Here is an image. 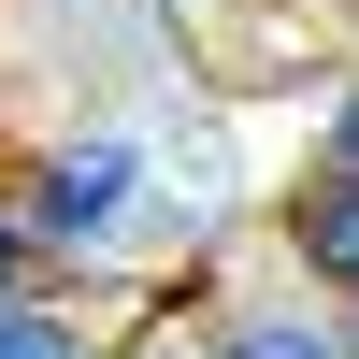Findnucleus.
Returning a JSON list of instances; mask_svg holds the SVG:
<instances>
[{
  "label": "nucleus",
  "mask_w": 359,
  "mask_h": 359,
  "mask_svg": "<svg viewBox=\"0 0 359 359\" xmlns=\"http://www.w3.org/2000/svg\"><path fill=\"white\" fill-rule=\"evenodd\" d=\"M115 359H230V331H187V316H158V331H130Z\"/></svg>",
  "instance_id": "423d86ee"
},
{
  "label": "nucleus",
  "mask_w": 359,
  "mask_h": 359,
  "mask_svg": "<svg viewBox=\"0 0 359 359\" xmlns=\"http://www.w3.org/2000/svg\"><path fill=\"white\" fill-rule=\"evenodd\" d=\"M130 187H144V158H130V144H57V158L15 187V216L43 230V259H72V245H101V230L130 216Z\"/></svg>",
  "instance_id": "f257e3e1"
},
{
  "label": "nucleus",
  "mask_w": 359,
  "mask_h": 359,
  "mask_svg": "<svg viewBox=\"0 0 359 359\" xmlns=\"http://www.w3.org/2000/svg\"><path fill=\"white\" fill-rule=\"evenodd\" d=\"M29 273H43V230H29V216H15V201H0V316H15V302H29Z\"/></svg>",
  "instance_id": "39448f33"
},
{
  "label": "nucleus",
  "mask_w": 359,
  "mask_h": 359,
  "mask_svg": "<svg viewBox=\"0 0 359 359\" xmlns=\"http://www.w3.org/2000/svg\"><path fill=\"white\" fill-rule=\"evenodd\" d=\"M230 359H359V345L316 316H230Z\"/></svg>",
  "instance_id": "7ed1b4c3"
},
{
  "label": "nucleus",
  "mask_w": 359,
  "mask_h": 359,
  "mask_svg": "<svg viewBox=\"0 0 359 359\" xmlns=\"http://www.w3.org/2000/svg\"><path fill=\"white\" fill-rule=\"evenodd\" d=\"M345 345H359V287H345Z\"/></svg>",
  "instance_id": "6e6552de"
},
{
  "label": "nucleus",
  "mask_w": 359,
  "mask_h": 359,
  "mask_svg": "<svg viewBox=\"0 0 359 359\" xmlns=\"http://www.w3.org/2000/svg\"><path fill=\"white\" fill-rule=\"evenodd\" d=\"M0 359H101V331H72L57 302H15L0 316Z\"/></svg>",
  "instance_id": "20e7f679"
},
{
  "label": "nucleus",
  "mask_w": 359,
  "mask_h": 359,
  "mask_svg": "<svg viewBox=\"0 0 359 359\" xmlns=\"http://www.w3.org/2000/svg\"><path fill=\"white\" fill-rule=\"evenodd\" d=\"M287 259H302L316 287H359V172H302V201H287Z\"/></svg>",
  "instance_id": "f03ea898"
},
{
  "label": "nucleus",
  "mask_w": 359,
  "mask_h": 359,
  "mask_svg": "<svg viewBox=\"0 0 359 359\" xmlns=\"http://www.w3.org/2000/svg\"><path fill=\"white\" fill-rule=\"evenodd\" d=\"M316 172H359V86H345V115H331V144H316Z\"/></svg>",
  "instance_id": "0eeeda50"
}]
</instances>
